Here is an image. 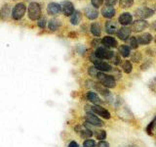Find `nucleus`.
Masks as SVG:
<instances>
[{
    "mask_svg": "<svg viewBox=\"0 0 156 147\" xmlns=\"http://www.w3.org/2000/svg\"><path fill=\"white\" fill-rule=\"evenodd\" d=\"M148 27H149V23L147 21H145V20H141V19H138L131 24V29H132V32L139 33V32H144V29H146Z\"/></svg>",
    "mask_w": 156,
    "mask_h": 147,
    "instance_id": "obj_9",
    "label": "nucleus"
},
{
    "mask_svg": "<svg viewBox=\"0 0 156 147\" xmlns=\"http://www.w3.org/2000/svg\"><path fill=\"white\" fill-rule=\"evenodd\" d=\"M144 52H145V54L148 57H154L156 55V50H155L153 47H150V46L149 47H146L144 49Z\"/></svg>",
    "mask_w": 156,
    "mask_h": 147,
    "instance_id": "obj_42",
    "label": "nucleus"
},
{
    "mask_svg": "<svg viewBox=\"0 0 156 147\" xmlns=\"http://www.w3.org/2000/svg\"><path fill=\"white\" fill-rule=\"evenodd\" d=\"M93 65L97 68V70L99 72H104V73H110L114 68L109 62H106L105 60H100V59L96 61Z\"/></svg>",
    "mask_w": 156,
    "mask_h": 147,
    "instance_id": "obj_11",
    "label": "nucleus"
},
{
    "mask_svg": "<svg viewBox=\"0 0 156 147\" xmlns=\"http://www.w3.org/2000/svg\"><path fill=\"white\" fill-rule=\"evenodd\" d=\"M98 73H99V71L97 70V68L94 65L89 66V67L87 68V74H88V76L91 77L92 78H97Z\"/></svg>",
    "mask_w": 156,
    "mask_h": 147,
    "instance_id": "obj_34",
    "label": "nucleus"
},
{
    "mask_svg": "<svg viewBox=\"0 0 156 147\" xmlns=\"http://www.w3.org/2000/svg\"><path fill=\"white\" fill-rule=\"evenodd\" d=\"M90 32L92 33L93 36L95 37H101L102 33L101 24L99 22H94L91 24L90 26Z\"/></svg>",
    "mask_w": 156,
    "mask_h": 147,
    "instance_id": "obj_22",
    "label": "nucleus"
},
{
    "mask_svg": "<svg viewBox=\"0 0 156 147\" xmlns=\"http://www.w3.org/2000/svg\"><path fill=\"white\" fill-rule=\"evenodd\" d=\"M62 14L65 15L66 17H70L71 15L74 13V5L71 1H68V0H66V1H63L62 4Z\"/></svg>",
    "mask_w": 156,
    "mask_h": 147,
    "instance_id": "obj_16",
    "label": "nucleus"
},
{
    "mask_svg": "<svg viewBox=\"0 0 156 147\" xmlns=\"http://www.w3.org/2000/svg\"><path fill=\"white\" fill-rule=\"evenodd\" d=\"M97 147H110V143L106 140H101L97 143Z\"/></svg>",
    "mask_w": 156,
    "mask_h": 147,
    "instance_id": "obj_45",
    "label": "nucleus"
},
{
    "mask_svg": "<svg viewBox=\"0 0 156 147\" xmlns=\"http://www.w3.org/2000/svg\"><path fill=\"white\" fill-rule=\"evenodd\" d=\"M155 141H156V135H155Z\"/></svg>",
    "mask_w": 156,
    "mask_h": 147,
    "instance_id": "obj_51",
    "label": "nucleus"
},
{
    "mask_svg": "<svg viewBox=\"0 0 156 147\" xmlns=\"http://www.w3.org/2000/svg\"><path fill=\"white\" fill-rule=\"evenodd\" d=\"M84 121L94 127H102L105 126L104 120L101 119L99 116H97L94 113H85Z\"/></svg>",
    "mask_w": 156,
    "mask_h": 147,
    "instance_id": "obj_3",
    "label": "nucleus"
},
{
    "mask_svg": "<svg viewBox=\"0 0 156 147\" xmlns=\"http://www.w3.org/2000/svg\"><path fill=\"white\" fill-rule=\"evenodd\" d=\"M127 45H128L131 49H133V50H136V49H138L139 46H140L136 36H131L130 38L128 39V40H127Z\"/></svg>",
    "mask_w": 156,
    "mask_h": 147,
    "instance_id": "obj_30",
    "label": "nucleus"
},
{
    "mask_svg": "<svg viewBox=\"0 0 156 147\" xmlns=\"http://www.w3.org/2000/svg\"><path fill=\"white\" fill-rule=\"evenodd\" d=\"M130 58H131V61L133 62V63L139 64V63H140V62H143V58H144V56H143V53H141L140 51H139V50H135L133 53L131 54Z\"/></svg>",
    "mask_w": 156,
    "mask_h": 147,
    "instance_id": "obj_29",
    "label": "nucleus"
},
{
    "mask_svg": "<svg viewBox=\"0 0 156 147\" xmlns=\"http://www.w3.org/2000/svg\"><path fill=\"white\" fill-rule=\"evenodd\" d=\"M97 143L95 139L93 138H88V139H85L83 141V144L82 146L83 147H97Z\"/></svg>",
    "mask_w": 156,
    "mask_h": 147,
    "instance_id": "obj_37",
    "label": "nucleus"
},
{
    "mask_svg": "<svg viewBox=\"0 0 156 147\" xmlns=\"http://www.w3.org/2000/svg\"><path fill=\"white\" fill-rule=\"evenodd\" d=\"M153 40H154V42H155V44H156V36H154V38H153Z\"/></svg>",
    "mask_w": 156,
    "mask_h": 147,
    "instance_id": "obj_50",
    "label": "nucleus"
},
{
    "mask_svg": "<svg viewBox=\"0 0 156 147\" xmlns=\"http://www.w3.org/2000/svg\"><path fill=\"white\" fill-rule=\"evenodd\" d=\"M46 24H47V21H46V19L45 18H40L38 20V22H37V26L40 28H46Z\"/></svg>",
    "mask_w": 156,
    "mask_h": 147,
    "instance_id": "obj_44",
    "label": "nucleus"
},
{
    "mask_svg": "<svg viewBox=\"0 0 156 147\" xmlns=\"http://www.w3.org/2000/svg\"><path fill=\"white\" fill-rule=\"evenodd\" d=\"M151 66H152V60L148 57V58H146L144 61L141 62L140 66V70L141 72H145V71H147L148 69H150Z\"/></svg>",
    "mask_w": 156,
    "mask_h": 147,
    "instance_id": "obj_31",
    "label": "nucleus"
},
{
    "mask_svg": "<svg viewBox=\"0 0 156 147\" xmlns=\"http://www.w3.org/2000/svg\"><path fill=\"white\" fill-rule=\"evenodd\" d=\"M155 123H156V116H154V118L151 120L147 126H145V132L146 134L149 136H155Z\"/></svg>",
    "mask_w": 156,
    "mask_h": 147,
    "instance_id": "obj_27",
    "label": "nucleus"
},
{
    "mask_svg": "<svg viewBox=\"0 0 156 147\" xmlns=\"http://www.w3.org/2000/svg\"><path fill=\"white\" fill-rule=\"evenodd\" d=\"M94 90L98 93V94H100L102 98H104V100H105L106 98H108L112 94L110 89H108V88H106L105 86L101 85L99 81H95Z\"/></svg>",
    "mask_w": 156,
    "mask_h": 147,
    "instance_id": "obj_13",
    "label": "nucleus"
},
{
    "mask_svg": "<svg viewBox=\"0 0 156 147\" xmlns=\"http://www.w3.org/2000/svg\"><path fill=\"white\" fill-rule=\"evenodd\" d=\"M149 28H150L151 31L156 32V20H155V21H153L152 23H151V24H149Z\"/></svg>",
    "mask_w": 156,
    "mask_h": 147,
    "instance_id": "obj_48",
    "label": "nucleus"
},
{
    "mask_svg": "<svg viewBox=\"0 0 156 147\" xmlns=\"http://www.w3.org/2000/svg\"><path fill=\"white\" fill-rule=\"evenodd\" d=\"M101 45L109 49L118 48V41L112 36H105L101 38Z\"/></svg>",
    "mask_w": 156,
    "mask_h": 147,
    "instance_id": "obj_14",
    "label": "nucleus"
},
{
    "mask_svg": "<svg viewBox=\"0 0 156 147\" xmlns=\"http://www.w3.org/2000/svg\"><path fill=\"white\" fill-rule=\"evenodd\" d=\"M92 112L96 114L97 116H99L101 119L105 120V121H109L111 120V113L109 110H107L105 106L102 105H92Z\"/></svg>",
    "mask_w": 156,
    "mask_h": 147,
    "instance_id": "obj_6",
    "label": "nucleus"
},
{
    "mask_svg": "<svg viewBox=\"0 0 156 147\" xmlns=\"http://www.w3.org/2000/svg\"><path fill=\"white\" fill-rule=\"evenodd\" d=\"M122 63V60H121V56L118 54V52H115V54H114V56H113V58L111 59L110 60V64L112 66H115V67H117V66H119L120 64Z\"/></svg>",
    "mask_w": 156,
    "mask_h": 147,
    "instance_id": "obj_36",
    "label": "nucleus"
},
{
    "mask_svg": "<svg viewBox=\"0 0 156 147\" xmlns=\"http://www.w3.org/2000/svg\"><path fill=\"white\" fill-rule=\"evenodd\" d=\"M85 87L87 90H92L94 89V85H95V81L91 80V78H87V80L85 81Z\"/></svg>",
    "mask_w": 156,
    "mask_h": 147,
    "instance_id": "obj_40",
    "label": "nucleus"
},
{
    "mask_svg": "<svg viewBox=\"0 0 156 147\" xmlns=\"http://www.w3.org/2000/svg\"><path fill=\"white\" fill-rule=\"evenodd\" d=\"M61 26H62L61 21L56 18H53L48 22V28L50 29L51 32H57L58 29L61 28Z\"/></svg>",
    "mask_w": 156,
    "mask_h": 147,
    "instance_id": "obj_26",
    "label": "nucleus"
},
{
    "mask_svg": "<svg viewBox=\"0 0 156 147\" xmlns=\"http://www.w3.org/2000/svg\"><path fill=\"white\" fill-rule=\"evenodd\" d=\"M91 46H92V48H94V49H97V48H99L100 46H101V38L95 37L91 41Z\"/></svg>",
    "mask_w": 156,
    "mask_h": 147,
    "instance_id": "obj_39",
    "label": "nucleus"
},
{
    "mask_svg": "<svg viewBox=\"0 0 156 147\" xmlns=\"http://www.w3.org/2000/svg\"><path fill=\"white\" fill-rule=\"evenodd\" d=\"M148 87L149 89L152 91L153 93L156 94V77H154L153 78H151L148 82Z\"/></svg>",
    "mask_w": 156,
    "mask_h": 147,
    "instance_id": "obj_41",
    "label": "nucleus"
},
{
    "mask_svg": "<svg viewBox=\"0 0 156 147\" xmlns=\"http://www.w3.org/2000/svg\"><path fill=\"white\" fill-rule=\"evenodd\" d=\"M104 1H105V0H91V5L93 7H95L97 9V8H100V7L102 6Z\"/></svg>",
    "mask_w": 156,
    "mask_h": 147,
    "instance_id": "obj_43",
    "label": "nucleus"
},
{
    "mask_svg": "<svg viewBox=\"0 0 156 147\" xmlns=\"http://www.w3.org/2000/svg\"><path fill=\"white\" fill-rule=\"evenodd\" d=\"M117 51H118V54L122 57V58H129L132 54V49L127 45V44H121V45L118 46L117 48Z\"/></svg>",
    "mask_w": 156,
    "mask_h": 147,
    "instance_id": "obj_23",
    "label": "nucleus"
},
{
    "mask_svg": "<svg viewBox=\"0 0 156 147\" xmlns=\"http://www.w3.org/2000/svg\"><path fill=\"white\" fill-rule=\"evenodd\" d=\"M28 18L31 20V21H38L39 19L41 18V14H42V10L40 5L36 2H31L28 5Z\"/></svg>",
    "mask_w": 156,
    "mask_h": 147,
    "instance_id": "obj_5",
    "label": "nucleus"
},
{
    "mask_svg": "<svg viewBox=\"0 0 156 147\" xmlns=\"http://www.w3.org/2000/svg\"><path fill=\"white\" fill-rule=\"evenodd\" d=\"M95 55L97 58H99L100 60H108L110 61L112 58H113L115 52L112 50V49L106 48L105 46H100L99 48L95 49Z\"/></svg>",
    "mask_w": 156,
    "mask_h": 147,
    "instance_id": "obj_2",
    "label": "nucleus"
},
{
    "mask_svg": "<svg viewBox=\"0 0 156 147\" xmlns=\"http://www.w3.org/2000/svg\"><path fill=\"white\" fill-rule=\"evenodd\" d=\"M62 12V6L58 3L56 2H51L48 4L47 6V13L50 16H58V14Z\"/></svg>",
    "mask_w": 156,
    "mask_h": 147,
    "instance_id": "obj_19",
    "label": "nucleus"
},
{
    "mask_svg": "<svg viewBox=\"0 0 156 147\" xmlns=\"http://www.w3.org/2000/svg\"><path fill=\"white\" fill-rule=\"evenodd\" d=\"M105 2L107 6H115L118 3V0H105Z\"/></svg>",
    "mask_w": 156,
    "mask_h": 147,
    "instance_id": "obj_46",
    "label": "nucleus"
},
{
    "mask_svg": "<svg viewBox=\"0 0 156 147\" xmlns=\"http://www.w3.org/2000/svg\"><path fill=\"white\" fill-rule=\"evenodd\" d=\"M81 19H82V14L80 11H78V10H75L74 13H73L71 16H70V19H69V22L72 26H77V24H79L80 22H81Z\"/></svg>",
    "mask_w": 156,
    "mask_h": 147,
    "instance_id": "obj_28",
    "label": "nucleus"
},
{
    "mask_svg": "<svg viewBox=\"0 0 156 147\" xmlns=\"http://www.w3.org/2000/svg\"><path fill=\"white\" fill-rule=\"evenodd\" d=\"M84 14L85 16L88 20H91V21H94L96 20L98 17H99V12H98V10L93 7L92 5H89V6H87L85 9H84Z\"/></svg>",
    "mask_w": 156,
    "mask_h": 147,
    "instance_id": "obj_20",
    "label": "nucleus"
},
{
    "mask_svg": "<svg viewBox=\"0 0 156 147\" xmlns=\"http://www.w3.org/2000/svg\"><path fill=\"white\" fill-rule=\"evenodd\" d=\"M119 24L118 22H115L113 20H108L105 24V32L108 34V36H113L116 34L117 32L119 31Z\"/></svg>",
    "mask_w": 156,
    "mask_h": 147,
    "instance_id": "obj_12",
    "label": "nucleus"
},
{
    "mask_svg": "<svg viewBox=\"0 0 156 147\" xmlns=\"http://www.w3.org/2000/svg\"><path fill=\"white\" fill-rule=\"evenodd\" d=\"M115 111L117 113V115H118V117L120 119L123 120L124 122H130L131 119H134L133 113H132V111L129 109V107L127 106L125 103L122 106H120L119 108H117Z\"/></svg>",
    "mask_w": 156,
    "mask_h": 147,
    "instance_id": "obj_8",
    "label": "nucleus"
},
{
    "mask_svg": "<svg viewBox=\"0 0 156 147\" xmlns=\"http://www.w3.org/2000/svg\"><path fill=\"white\" fill-rule=\"evenodd\" d=\"M27 11V7L24 3L21 2V3H18L17 5H15V7L13 8V11H12V17L14 20H21L24 14H26Z\"/></svg>",
    "mask_w": 156,
    "mask_h": 147,
    "instance_id": "obj_10",
    "label": "nucleus"
},
{
    "mask_svg": "<svg viewBox=\"0 0 156 147\" xmlns=\"http://www.w3.org/2000/svg\"><path fill=\"white\" fill-rule=\"evenodd\" d=\"M119 4L122 8H131L134 5V0H119Z\"/></svg>",
    "mask_w": 156,
    "mask_h": 147,
    "instance_id": "obj_38",
    "label": "nucleus"
},
{
    "mask_svg": "<svg viewBox=\"0 0 156 147\" xmlns=\"http://www.w3.org/2000/svg\"><path fill=\"white\" fill-rule=\"evenodd\" d=\"M110 73H111V75L113 76L117 81H118V80H121V78L123 77V72H122L121 69L117 68V67L113 68V70H112Z\"/></svg>",
    "mask_w": 156,
    "mask_h": 147,
    "instance_id": "obj_35",
    "label": "nucleus"
},
{
    "mask_svg": "<svg viewBox=\"0 0 156 147\" xmlns=\"http://www.w3.org/2000/svg\"><path fill=\"white\" fill-rule=\"evenodd\" d=\"M101 16L105 18V19H112L114 16H115V14H116V10L113 6H104L101 8Z\"/></svg>",
    "mask_w": 156,
    "mask_h": 147,
    "instance_id": "obj_21",
    "label": "nucleus"
},
{
    "mask_svg": "<svg viewBox=\"0 0 156 147\" xmlns=\"http://www.w3.org/2000/svg\"><path fill=\"white\" fill-rule=\"evenodd\" d=\"M67 147H80V146H79V144H78L75 140H71L69 143H68Z\"/></svg>",
    "mask_w": 156,
    "mask_h": 147,
    "instance_id": "obj_47",
    "label": "nucleus"
},
{
    "mask_svg": "<svg viewBox=\"0 0 156 147\" xmlns=\"http://www.w3.org/2000/svg\"><path fill=\"white\" fill-rule=\"evenodd\" d=\"M75 50H76V53L78 54V55L83 57V56H85V54L87 53L88 48L85 45H83V44H77L76 47H75Z\"/></svg>",
    "mask_w": 156,
    "mask_h": 147,
    "instance_id": "obj_33",
    "label": "nucleus"
},
{
    "mask_svg": "<svg viewBox=\"0 0 156 147\" xmlns=\"http://www.w3.org/2000/svg\"><path fill=\"white\" fill-rule=\"evenodd\" d=\"M68 36H73V38H75V37H77V34L75 32H70L68 34Z\"/></svg>",
    "mask_w": 156,
    "mask_h": 147,
    "instance_id": "obj_49",
    "label": "nucleus"
},
{
    "mask_svg": "<svg viewBox=\"0 0 156 147\" xmlns=\"http://www.w3.org/2000/svg\"><path fill=\"white\" fill-rule=\"evenodd\" d=\"M94 137L98 141L105 140L106 137H107L106 130L101 129V127H96V129L94 130Z\"/></svg>",
    "mask_w": 156,
    "mask_h": 147,
    "instance_id": "obj_24",
    "label": "nucleus"
},
{
    "mask_svg": "<svg viewBox=\"0 0 156 147\" xmlns=\"http://www.w3.org/2000/svg\"><path fill=\"white\" fill-rule=\"evenodd\" d=\"M154 13L155 12L152 8L146 7V6H140L135 10V16L138 19H141V20H145V19L152 17Z\"/></svg>",
    "mask_w": 156,
    "mask_h": 147,
    "instance_id": "obj_7",
    "label": "nucleus"
},
{
    "mask_svg": "<svg viewBox=\"0 0 156 147\" xmlns=\"http://www.w3.org/2000/svg\"><path fill=\"white\" fill-rule=\"evenodd\" d=\"M96 80L101 85L105 86L106 88H108V89H114V88L117 87V80L112 75H109L107 73L99 72Z\"/></svg>",
    "mask_w": 156,
    "mask_h": 147,
    "instance_id": "obj_1",
    "label": "nucleus"
},
{
    "mask_svg": "<svg viewBox=\"0 0 156 147\" xmlns=\"http://www.w3.org/2000/svg\"><path fill=\"white\" fill-rule=\"evenodd\" d=\"M120 69L122 70V72H123L124 74H126V75H130V74L133 72V64H132V62L130 60H124L122 61V63L120 64Z\"/></svg>",
    "mask_w": 156,
    "mask_h": 147,
    "instance_id": "obj_25",
    "label": "nucleus"
},
{
    "mask_svg": "<svg viewBox=\"0 0 156 147\" xmlns=\"http://www.w3.org/2000/svg\"><path fill=\"white\" fill-rule=\"evenodd\" d=\"M10 11H11V7H10V5L5 4L2 7L1 11H0V18L3 19V20H6L9 17Z\"/></svg>",
    "mask_w": 156,
    "mask_h": 147,
    "instance_id": "obj_32",
    "label": "nucleus"
},
{
    "mask_svg": "<svg viewBox=\"0 0 156 147\" xmlns=\"http://www.w3.org/2000/svg\"><path fill=\"white\" fill-rule=\"evenodd\" d=\"M82 147H83V146H82Z\"/></svg>",
    "mask_w": 156,
    "mask_h": 147,
    "instance_id": "obj_52",
    "label": "nucleus"
},
{
    "mask_svg": "<svg viewBox=\"0 0 156 147\" xmlns=\"http://www.w3.org/2000/svg\"><path fill=\"white\" fill-rule=\"evenodd\" d=\"M136 38H138V42L140 45H148V44H150L151 42H152L153 40V36L152 34H151L150 32H143L139 34L138 36H136Z\"/></svg>",
    "mask_w": 156,
    "mask_h": 147,
    "instance_id": "obj_18",
    "label": "nucleus"
},
{
    "mask_svg": "<svg viewBox=\"0 0 156 147\" xmlns=\"http://www.w3.org/2000/svg\"><path fill=\"white\" fill-rule=\"evenodd\" d=\"M131 33H132V29L129 27H121L119 28V31L117 32L116 36L118 37L121 41H126L130 38L131 36Z\"/></svg>",
    "mask_w": 156,
    "mask_h": 147,
    "instance_id": "obj_17",
    "label": "nucleus"
},
{
    "mask_svg": "<svg viewBox=\"0 0 156 147\" xmlns=\"http://www.w3.org/2000/svg\"><path fill=\"white\" fill-rule=\"evenodd\" d=\"M85 99L92 105H102L105 103L104 98L100 94H98L95 90H87L85 92Z\"/></svg>",
    "mask_w": 156,
    "mask_h": 147,
    "instance_id": "obj_4",
    "label": "nucleus"
},
{
    "mask_svg": "<svg viewBox=\"0 0 156 147\" xmlns=\"http://www.w3.org/2000/svg\"><path fill=\"white\" fill-rule=\"evenodd\" d=\"M133 15L129 12H123L118 17V24L122 27H129L133 24Z\"/></svg>",
    "mask_w": 156,
    "mask_h": 147,
    "instance_id": "obj_15",
    "label": "nucleus"
}]
</instances>
